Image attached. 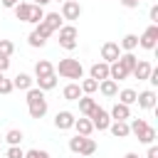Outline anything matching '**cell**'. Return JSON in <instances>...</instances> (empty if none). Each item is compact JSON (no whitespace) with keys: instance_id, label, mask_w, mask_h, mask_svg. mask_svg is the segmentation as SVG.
Here are the masks:
<instances>
[{"instance_id":"277c9868","label":"cell","mask_w":158,"mask_h":158,"mask_svg":"<svg viewBox=\"0 0 158 158\" xmlns=\"http://www.w3.org/2000/svg\"><path fill=\"white\" fill-rule=\"evenodd\" d=\"M89 121H91V126H94V128H99V131H106V128H109V123H111L109 114H106L101 106H96V109L89 114Z\"/></svg>"},{"instance_id":"1f68e13d","label":"cell","mask_w":158,"mask_h":158,"mask_svg":"<svg viewBox=\"0 0 158 158\" xmlns=\"http://www.w3.org/2000/svg\"><path fill=\"white\" fill-rule=\"evenodd\" d=\"M84 138H86V136H79V133H77L74 138H69V151H72V153H79L81 146H84Z\"/></svg>"},{"instance_id":"f546056e","label":"cell","mask_w":158,"mask_h":158,"mask_svg":"<svg viewBox=\"0 0 158 158\" xmlns=\"http://www.w3.org/2000/svg\"><path fill=\"white\" fill-rule=\"evenodd\" d=\"M5 141H7L10 146H20V141H22V131H17V128H10V131L5 133Z\"/></svg>"},{"instance_id":"9a60e30c","label":"cell","mask_w":158,"mask_h":158,"mask_svg":"<svg viewBox=\"0 0 158 158\" xmlns=\"http://www.w3.org/2000/svg\"><path fill=\"white\" fill-rule=\"evenodd\" d=\"M72 128H77L79 136H91V131H94V126H91L89 118H74V126Z\"/></svg>"},{"instance_id":"2e32d148","label":"cell","mask_w":158,"mask_h":158,"mask_svg":"<svg viewBox=\"0 0 158 158\" xmlns=\"http://www.w3.org/2000/svg\"><path fill=\"white\" fill-rule=\"evenodd\" d=\"M109 131L116 136V138H126L131 131H128V123L126 121H114V123H109Z\"/></svg>"},{"instance_id":"44dd1931","label":"cell","mask_w":158,"mask_h":158,"mask_svg":"<svg viewBox=\"0 0 158 158\" xmlns=\"http://www.w3.org/2000/svg\"><path fill=\"white\" fill-rule=\"evenodd\" d=\"M42 22H44V25H47V27H49V30H52V32H54V30H59V27H62V17H59V12H47V15H44V20H42Z\"/></svg>"},{"instance_id":"d4e9b609","label":"cell","mask_w":158,"mask_h":158,"mask_svg":"<svg viewBox=\"0 0 158 158\" xmlns=\"http://www.w3.org/2000/svg\"><path fill=\"white\" fill-rule=\"evenodd\" d=\"M116 96H118V101H121V104L131 106V104H136V96H138V94H136L133 89H121V91H118Z\"/></svg>"},{"instance_id":"9c48e42d","label":"cell","mask_w":158,"mask_h":158,"mask_svg":"<svg viewBox=\"0 0 158 158\" xmlns=\"http://www.w3.org/2000/svg\"><path fill=\"white\" fill-rule=\"evenodd\" d=\"M89 74H91V79H96V81L109 79V64H106V62H96V64H91Z\"/></svg>"},{"instance_id":"7a4b0ae2","label":"cell","mask_w":158,"mask_h":158,"mask_svg":"<svg viewBox=\"0 0 158 158\" xmlns=\"http://www.w3.org/2000/svg\"><path fill=\"white\" fill-rule=\"evenodd\" d=\"M54 72H59V77H64V79H81V77H84L81 62H79V59H72V57L59 59V64H57Z\"/></svg>"},{"instance_id":"74e56055","label":"cell","mask_w":158,"mask_h":158,"mask_svg":"<svg viewBox=\"0 0 158 158\" xmlns=\"http://www.w3.org/2000/svg\"><path fill=\"white\" fill-rule=\"evenodd\" d=\"M25 158H49V153L47 151H40V148H32V151L25 153Z\"/></svg>"},{"instance_id":"4316f807","label":"cell","mask_w":158,"mask_h":158,"mask_svg":"<svg viewBox=\"0 0 158 158\" xmlns=\"http://www.w3.org/2000/svg\"><path fill=\"white\" fill-rule=\"evenodd\" d=\"M121 49H126V52H133L136 47H138V37L136 35H126L123 40H121V44H118Z\"/></svg>"},{"instance_id":"603a6c76","label":"cell","mask_w":158,"mask_h":158,"mask_svg":"<svg viewBox=\"0 0 158 158\" xmlns=\"http://www.w3.org/2000/svg\"><path fill=\"white\" fill-rule=\"evenodd\" d=\"M30 7H32L30 2H17V5H15V17L22 20V22H27V20H30Z\"/></svg>"},{"instance_id":"52a82bcc","label":"cell","mask_w":158,"mask_h":158,"mask_svg":"<svg viewBox=\"0 0 158 158\" xmlns=\"http://www.w3.org/2000/svg\"><path fill=\"white\" fill-rule=\"evenodd\" d=\"M121 57V47L116 44V42H104V47H101V59L106 62V64H111V62H116Z\"/></svg>"},{"instance_id":"484cf974","label":"cell","mask_w":158,"mask_h":158,"mask_svg":"<svg viewBox=\"0 0 158 158\" xmlns=\"http://www.w3.org/2000/svg\"><path fill=\"white\" fill-rule=\"evenodd\" d=\"M42 20H44V10H42L40 5H32V7H30V20H27V22H32V25H40Z\"/></svg>"},{"instance_id":"60d3db41","label":"cell","mask_w":158,"mask_h":158,"mask_svg":"<svg viewBox=\"0 0 158 158\" xmlns=\"http://www.w3.org/2000/svg\"><path fill=\"white\" fill-rule=\"evenodd\" d=\"M148 81H151L153 86H158V69H151V74H148Z\"/></svg>"},{"instance_id":"5b68a950","label":"cell","mask_w":158,"mask_h":158,"mask_svg":"<svg viewBox=\"0 0 158 158\" xmlns=\"http://www.w3.org/2000/svg\"><path fill=\"white\" fill-rule=\"evenodd\" d=\"M79 15H81L79 0H64L62 2V20H79Z\"/></svg>"},{"instance_id":"b9f144b4","label":"cell","mask_w":158,"mask_h":158,"mask_svg":"<svg viewBox=\"0 0 158 158\" xmlns=\"http://www.w3.org/2000/svg\"><path fill=\"white\" fill-rule=\"evenodd\" d=\"M7 67H10V57H0V72L2 74L7 72Z\"/></svg>"},{"instance_id":"ba28073f","label":"cell","mask_w":158,"mask_h":158,"mask_svg":"<svg viewBox=\"0 0 158 158\" xmlns=\"http://www.w3.org/2000/svg\"><path fill=\"white\" fill-rule=\"evenodd\" d=\"M54 126H57L59 131L72 128V126H74V114H72V111H59V114L54 116Z\"/></svg>"},{"instance_id":"cb8c5ba5","label":"cell","mask_w":158,"mask_h":158,"mask_svg":"<svg viewBox=\"0 0 158 158\" xmlns=\"http://www.w3.org/2000/svg\"><path fill=\"white\" fill-rule=\"evenodd\" d=\"M118 62H121V67L131 74V69L136 67V62H138V59H136V54H133V52H126V54H121V57H118Z\"/></svg>"},{"instance_id":"681fc988","label":"cell","mask_w":158,"mask_h":158,"mask_svg":"<svg viewBox=\"0 0 158 158\" xmlns=\"http://www.w3.org/2000/svg\"><path fill=\"white\" fill-rule=\"evenodd\" d=\"M57 2H59V0H57ZM62 2H64V0H62Z\"/></svg>"},{"instance_id":"e0dca14e","label":"cell","mask_w":158,"mask_h":158,"mask_svg":"<svg viewBox=\"0 0 158 158\" xmlns=\"http://www.w3.org/2000/svg\"><path fill=\"white\" fill-rule=\"evenodd\" d=\"M62 94H64V99H67V101H77V99L81 96V86H79L77 81H72V84H67V86H64V91H62Z\"/></svg>"},{"instance_id":"ac0fdd59","label":"cell","mask_w":158,"mask_h":158,"mask_svg":"<svg viewBox=\"0 0 158 158\" xmlns=\"http://www.w3.org/2000/svg\"><path fill=\"white\" fill-rule=\"evenodd\" d=\"M77 101H79V111H81L84 116H89V114H91V111L96 109V101H94V99H91L89 94H86V96H79Z\"/></svg>"},{"instance_id":"c3c4849f","label":"cell","mask_w":158,"mask_h":158,"mask_svg":"<svg viewBox=\"0 0 158 158\" xmlns=\"http://www.w3.org/2000/svg\"><path fill=\"white\" fill-rule=\"evenodd\" d=\"M0 79H2V72H0Z\"/></svg>"},{"instance_id":"83f0119b","label":"cell","mask_w":158,"mask_h":158,"mask_svg":"<svg viewBox=\"0 0 158 158\" xmlns=\"http://www.w3.org/2000/svg\"><path fill=\"white\" fill-rule=\"evenodd\" d=\"M146 128H148V123H146L143 118H133V121L128 123V131H131V133H136V136H141Z\"/></svg>"},{"instance_id":"bcb514c9","label":"cell","mask_w":158,"mask_h":158,"mask_svg":"<svg viewBox=\"0 0 158 158\" xmlns=\"http://www.w3.org/2000/svg\"><path fill=\"white\" fill-rule=\"evenodd\" d=\"M47 2H52V0H35V5H40V7H44Z\"/></svg>"},{"instance_id":"4dcf8cb0","label":"cell","mask_w":158,"mask_h":158,"mask_svg":"<svg viewBox=\"0 0 158 158\" xmlns=\"http://www.w3.org/2000/svg\"><path fill=\"white\" fill-rule=\"evenodd\" d=\"M138 141H141V143H146V146H151V143L156 141V128H151V126H148V128L138 136Z\"/></svg>"},{"instance_id":"7bdbcfd3","label":"cell","mask_w":158,"mask_h":158,"mask_svg":"<svg viewBox=\"0 0 158 158\" xmlns=\"http://www.w3.org/2000/svg\"><path fill=\"white\" fill-rule=\"evenodd\" d=\"M138 2H141V0H121L123 7H138Z\"/></svg>"},{"instance_id":"f35d334b","label":"cell","mask_w":158,"mask_h":158,"mask_svg":"<svg viewBox=\"0 0 158 158\" xmlns=\"http://www.w3.org/2000/svg\"><path fill=\"white\" fill-rule=\"evenodd\" d=\"M12 89H15V86H12V81L2 77V79H0V94H10Z\"/></svg>"},{"instance_id":"30bf717a","label":"cell","mask_w":158,"mask_h":158,"mask_svg":"<svg viewBox=\"0 0 158 158\" xmlns=\"http://www.w3.org/2000/svg\"><path fill=\"white\" fill-rule=\"evenodd\" d=\"M136 101H138V106L141 109H156V91H141L138 96H136Z\"/></svg>"},{"instance_id":"ee69618b","label":"cell","mask_w":158,"mask_h":158,"mask_svg":"<svg viewBox=\"0 0 158 158\" xmlns=\"http://www.w3.org/2000/svg\"><path fill=\"white\" fill-rule=\"evenodd\" d=\"M2 2V7H15L17 2H22V0H0Z\"/></svg>"},{"instance_id":"d6a6232c","label":"cell","mask_w":158,"mask_h":158,"mask_svg":"<svg viewBox=\"0 0 158 158\" xmlns=\"http://www.w3.org/2000/svg\"><path fill=\"white\" fill-rule=\"evenodd\" d=\"M94 151H96V141L86 136V138H84V146H81V151H79V153H81V156H91Z\"/></svg>"},{"instance_id":"7c38bea8","label":"cell","mask_w":158,"mask_h":158,"mask_svg":"<svg viewBox=\"0 0 158 158\" xmlns=\"http://www.w3.org/2000/svg\"><path fill=\"white\" fill-rule=\"evenodd\" d=\"M126 77H128V72L121 67V62H118V59L109 64V79H114V81H121V79H126Z\"/></svg>"},{"instance_id":"8d00e7d4","label":"cell","mask_w":158,"mask_h":158,"mask_svg":"<svg viewBox=\"0 0 158 158\" xmlns=\"http://www.w3.org/2000/svg\"><path fill=\"white\" fill-rule=\"evenodd\" d=\"M44 42H47V40H42V37H40V35H37L35 30L30 32V47H42Z\"/></svg>"},{"instance_id":"ffe728a7","label":"cell","mask_w":158,"mask_h":158,"mask_svg":"<svg viewBox=\"0 0 158 158\" xmlns=\"http://www.w3.org/2000/svg\"><path fill=\"white\" fill-rule=\"evenodd\" d=\"M37 89H42V91H49V89H54L57 86V74H47V77H37Z\"/></svg>"},{"instance_id":"e575fe53","label":"cell","mask_w":158,"mask_h":158,"mask_svg":"<svg viewBox=\"0 0 158 158\" xmlns=\"http://www.w3.org/2000/svg\"><path fill=\"white\" fill-rule=\"evenodd\" d=\"M5 156H7V158H25V151H22L20 146H10Z\"/></svg>"},{"instance_id":"f1b7e54d","label":"cell","mask_w":158,"mask_h":158,"mask_svg":"<svg viewBox=\"0 0 158 158\" xmlns=\"http://www.w3.org/2000/svg\"><path fill=\"white\" fill-rule=\"evenodd\" d=\"M79 86H81V94H94V91L99 89V81L89 77V79H84V81H81Z\"/></svg>"},{"instance_id":"5bb4252c","label":"cell","mask_w":158,"mask_h":158,"mask_svg":"<svg viewBox=\"0 0 158 158\" xmlns=\"http://www.w3.org/2000/svg\"><path fill=\"white\" fill-rule=\"evenodd\" d=\"M111 116H114V121H126V118H131V109L118 101V104L111 109Z\"/></svg>"},{"instance_id":"7402d4cb","label":"cell","mask_w":158,"mask_h":158,"mask_svg":"<svg viewBox=\"0 0 158 158\" xmlns=\"http://www.w3.org/2000/svg\"><path fill=\"white\" fill-rule=\"evenodd\" d=\"M35 74H37V77H47V74H54V67H52V62H47V59H40V62L35 64Z\"/></svg>"},{"instance_id":"6da1fadb","label":"cell","mask_w":158,"mask_h":158,"mask_svg":"<svg viewBox=\"0 0 158 158\" xmlns=\"http://www.w3.org/2000/svg\"><path fill=\"white\" fill-rule=\"evenodd\" d=\"M27 109H30L32 118H42L47 114V99H44L42 89H35V86L27 89Z\"/></svg>"},{"instance_id":"d590c367","label":"cell","mask_w":158,"mask_h":158,"mask_svg":"<svg viewBox=\"0 0 158 158\" xmlns=\"http://www.w3.org/2000/svg\"><path fill=\"white\" fill-rule=\"evenodd\" d=\"M35 32H37V35H40V37H42V40H47V37H49V35H52V30H49V27H47V25H44V22H40V25H37V27H35Z\"/></svg>"},{"instance_id":"ab89813d","label":"cell","mask_w":158,"mask_h":158,"mask_svg":"<svg viewBox=\"0 0 158 158\" xmlns=\"http://www.w3.org/2000/svg\"><path fill=\"white\" fill-rule=\"evenodd\" d=\"M148 17H151V22H153V25H158V5H153V7H151Z\"/></svg>"},{"instance_id":"f6af8a7d","label":"cell","mask_w":158,"mask_h":158,"mask_svg":"<svg viewBox=\"0 0 158 158\" xmlns=\"http://www.w3.org/2000/svg\"><path fill=\"white\" fill-rule=\"evenodd\" d=\"M148 158H158V148L151 143V148H148Z\"/></svg>"},{"instance_id":"8992f818","label":"cell","mask_w":158,"mask_h":158,"mask_svg":"<svg viewBox=\"0 0 158 158\" xmlns=\"http://www.w3.org/2000/svg\"><path fill=\"white\" fill-rule=\"evenodd\" d=\"M156 42H158V25H151L141 37H138V44L143 49H156Z\"/></svg>"},{"instance_id":"8fae6325","label":"cell","mask_w":158,"mask_h":158,"mask_svg":"<svg viewBox=\"0 0 158 158\" xmlns=\"http://www.w3.org/2000/svg\"><path fill=\"white\" fill-rule=\"evenodd\" d=\"M151 62H146V59H141V62H136V67L131 69V74L136 77V79H148V74H151Z\"/></svg>"},{"instance_id":"836d02e7","label":"cell","mask_w":158,"mask_h":158,"mask_svg":"<svg viewBox=\"0 0 158 158\" xmlns=\"http://www.w3.org/2000/svg\"><path fill=\"white\" fill-rule=\"evenodd\" d=\"M15 52V44L10 40H0V57H10Z\"/></svg>"},{"instance_id":"3957f363","label":"cell","mask_w":158,"mask_h":158,"mask_svg":"<svg viewBox=\"0 0 158 158\" xmlns=\"http://www.w3.org/2000/svg\"><path fill=\"white\" fill-rule=\"evenodd\" d=\"M59 44L64 49H77V27L74 25H62L59 27Z\"/></svg>"},{"instance_id":"d6986e66","label":"cell","mask_w":158,"mask_h":158,"mask_svg":"<svg viewBox=\"0 0 158 158\" xmlns=\"http://www.w3.org/2000/svg\"><path fill=\"white\" fill-rule=\"evenodd\" d=\"M32 81H35V79H32L30 74H17V77L12 79V86H15V89H22V91H27V89L32 86Z\"/></svg>"},{"instance_id":"7dc6e473","label":"cell","mask_w":158,"mask_h":158,"mask_svg":"<svg viewBox=\"0 0 158 158\" xmlns=\"http://www.w3.org/2000/svg\"><path fill=\"white\" fill-rule=\"evenodd\" d=\"M123 158H138V156H136V153H126Z\"/></svg>"},{"instance_id":"4fadbf2b","label":"cell","mask_w":158,"mask_h":158,"mask_svg":"<svg viewBox=\"0 0 158 158\" xmlns=\"http://www.w3.org/2000/svg\"><path fill=\"white\" fill-rule=\"evenodd\" d=\"M99 91H101L104 96H116V94H118V81H114V79H101V81H99Z\"/></svg>"}]
</instances>
